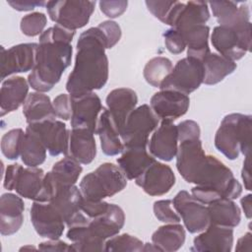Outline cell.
<instances>
[{
	"instance_id": "cell-1",
	"label": "cell",
	"mask_w": 252,
	"mask_h": 252,
	"mask_svg": "<svg viewBox=\"0 0 252 252\" xmlns=\"http://www.w3.org/2000/svg\"><path fill=\"white\" fill-rule=\"evenodd\" d=\"M176 168L186 182L213 188L222 197L234 200L242 193V185L232 171L216 157L205 153L200 138L180 142Z\"/></svg>"
},
{
	"instance_id": "cell-2",
	"label": "cell",
	"mask_w": 252,
	"mask_h": 252,
	"mask_svg": "<svg viewBox=\"0 0 252 252\" xmlns=\"http://www.w3.org/2000/svg\"><path fill=\"white\" fill-rule=\"evenodd\" d=\"M105 49V38L97 27L90 28L80 34L75 65L66 83L70 95L80 96L104 87L108 79Z\"/></svg>"
},
{
	"instance_id": "cell-3",
	"label": "cell",
	"mask_w": 252,
	"mask_h": 252,
	"mask_svg": "<svg viewBox=\"0 0 252 252\" xmlns=\"http://www.w3.org/2000/svg\"><path fill=\"white\" fill-rule=\"evenodd\" d=\"M75 31L59 25L48 28L39 35L35 65L28 77L29 85L36 92H49L70 66Z\"/></svg>"
},
{
	"instance_id": "cell-4",
	"label": "cell",
	"mask_w": 252,
	"mask_h": 252,
	"mask_svg": "<svg viewBox=\"0 0 252 252\" xmlns=\"http://www.w3.org/2000/svg\"><path fill=\"white\" fill-rule=\"evenodd\" d=\"M252 116L230 113L223 117L215 135V147L228 159H236L239 154L245 157L251 152Z\"/></svg>"
},
{
	"instance_id": "cell-5",
	"label": "cell",
	"mask_w": 252,
	"mask_h": 252,
	"mask_svg": "<svg viewBox=\"0 0 252 252\" xmlns=\"http://www.w3.org/2000/svg\"><path fill=\"white\" fill-rule=\"evenodd\" d=\"M126 185L127 178L121 169L113 163L104 162L82 178L80 190L84 199L101 201L122 191Z\"/></svg>"
},
{
	"instance_id": "cell-6",
	"label": "cell",
	"mask_w": 252,
	"mask_h": 252,
	"mask_svg": "<svg viewBox=\"0 0 252 252\" xmlns=\"http://www.w3.org/2000/svg\"><path fill=\"white\" fill-rule=\"evenodd\" d=\"M211 41L220 55L233 62L239 60L251 49V23L215 27Z\"/></svg>"
},
{
	"instance_id": "cell-7",
	"label": "cell",
	"mask_w": 252,
	"mask_h": 252,
	"mask_svg": "<svg viewBox=\"0 0 252 252\" xmlns=\"http://www.w3.org/2000/svg\"><path fill=\"white\" fill-rule=\"evenodd\" d=\"M158 125V118L151 106L143 104L135 108L127 117L120 132L123 147L146 148L149 143L150 134L157 129Z\"/></svg>"
},
{
	"instance_id": "cell-8",
	"label": "cell",
	"mask_w": 252,
	"mask_h": 252,
	"mask_svg": "<svg viewBox=\"0 0 252 252\" xmlns=\"http://www.w3.org/2000/svg\"><path fill=\"white\" fill-rule=\"evenodd\" d=\"M95 7V1L58 0L46 2L50 19L65 29L76 31L85 27Z\"/></svg>"
},
{
	"instance_id": "cell-9",
	"label": "cell",
	"mask_w": 252,
	"mask_h": 252,
	"mask_svg": "<svg viewBox=\"0 0 252 252\" xmlns=\"http://www.w3.org/2000/svg\"><path fill=\"white\" fill-rule=\"evenodd\" d=\"M204 80V66L201 60L187 56L179 60L161 83L160 90H172L184 94L196 91Z\"/></svg>"
},
{
	"instance_id": "cell-10",
	"label": "cell",
	"mask_w": 252,
	"mask_h": 252,
	"mask_svg": "<svg viewBox=\"0 0 252 252\" xmlns=\"http://www.w3.org/2000/svg\"><path fill=\"white\" fill-rule=\"evenodd\" d=\"M44 175L37 166L24 168L19 163H13L6 168L3 186L9 191L15 190L21 197L36 201L42 190Z\"/></svg>"
},
{
	"instance_id": "cell-11",
	"label": "cell",
	"mask_w": 252,
	"mask_h": 252,
	"mask_svg": "<svg viewBox=\"0 0 252 252\" xmlns=\"http://www.w3.org/2000/svg\"><path fill=\"white\" fill-rule=\"evenodd\" d=\"M172 205L190 233L203 231L209 226L210 219L207 206L186 190H181L175 195Z\"/></svg>"
},
{
	"instance_id": "cell-12",
	"label": "cell",
	"mask_w": 252,
	"mask_h": 252,
	"mask_svg": "<svg viewBox=\"0 0 252 252\" xmlns=\"http://www.w3.org/2000/svg\"><path fill=\"white\" fill-rule=\"evenodd\" d=\"M37 43H21L9 49L1 47L0 72L1 80L17 73H26L33 69Z\"/></svg>"
},
{
	"instance_id": "cell-13",
	"label": "cell",
	"mask_w": 252,
	"mask_h": 252,
	"mask_svg": "<svg viewBox=\"0 0 252 252\" xmlns=\"http://www.w3.org/2000/svg\"><path fill=\"white\" fill-rule=\"evenodd\" d=\"M31 220L37 234L48 239H59L66 224L60 213L49 202L34 201L31 208Z\"/></svg>"
},
{
	"instance_id": "cell-14",
	"label": "cell",
	"mask_w": 252,
	"mask_h": 252,
	"mask_svg": "<svg viewBox=\"0 0 252 252\" xmlns=\"http://www.w3.org/2000/svg\"><path fill=\"white\" fill-rule=\"evenodd\" d=\"M150 104L158 118L173 121L187 112L190 98L187 94L176 91L160 90L152 96Z\"/></svg>"
},
{
	"instance_id": "cell-15",
	"label": "cell",
	"mask_w": 252,
	"mask_h": 252,
	"mask_svg": "<svg viewBox=\"0 0 252 252\" xmlns=\"http://www.w3.org/2000/svg\"><path fill=\"white\" fill-rule=\"evenodd\" d=\"M135 180L148 195L161 196L175 184V175L169 165L155 160Z\"/></svg>"
},
{
	"instance_id": "cell-16",
	"label": "cell",
	"mask_w": 252,
	"mask_h": 252,
	"mask_svg": "<svg viewBox=\"0 0 252 252\" xmlns=\"http://www.w3.org/2000/svg\"><path fill=\"white\" fill-rule=\"evenodd\" d=\"M210 19L208 3L204 1H175L167 18L166 25L180 31L195 25H205Z\"/></svg>"
},
{
	"instance_id": "cell-17",
	"label": "cell",
	"mask_w": 252,
	"mask_h": 252,
	"mask_svg": "<svg viewBox=\"0 0 252 252\" xmlns=\"http://www.w3.org/2000/svg\"><path fill=\"white\" fill-rule=\"evenodd\" d=\"M150 154L163 161H170L178 150L177 125L170 120H161L148 143Z\"/></svg>"
},
{
	"instance_id": "cell-18",
	"label": "cell",
	"mask_w": 252,
	"mask_h": 252,
	"mask_svg": "<svg viewBox=\"0 0 252 252\" xmlns=\"http://www.w3.org/2000/svg\"><path fill=\"white\" fill-rule=\"evenodd\" d=\"M28 126L37 133L50 156L68 155L69 130H67L65 123L54 119L29 124Z\"/></svg>"
},
{
	"instance_id": "cell-19",
	"label": "cell",
	"mask_w": 252,
	"mask_h": 252,
	"mask_svg": "<svg viewBox=\"0 0 252 252\" xmlns=\"http://www.w3.org/2000/svg\"><path fill=\"white\" fill-rule=\"evenodd\" d=\"M73 97V112L71 116L72 128H86L95 133L98 114L102 110L99 96L89 93Z\"/></svg>"
},
{
	"instance_id": "cell-20",
	"label": "cell",
	"mask_w": 252,
	"mask_h": 252,
	"mask_svg": "<svg viewBox=\"0 0 252 252\" xmlns=\"http://www.w3.org/2000/svg\"><path fill=\"white\" fill-rule=\"evenodd\" d=\"M233 245V229L232 227L222 226L218 224H209L193 240V247L191 251L206 252H229Z\"/></svg>"
},
{
	"instance_id": "cell-21",
	"label": "cell",
	"mask_w": 252,
	"mask_h": 252,
	"mask_svg": "<svg viewBox=\"0 0 252 252\" xmlns=\"http://www.w3.org/2000/svg\"><path fill=\"white\" fill-rule=\"evenodd\" d=\"M25 204L21 197L5 193L0 198V232L12 235L22 226L24 221Z\"/></svg>"
},
{
	"instance_id": "cell-22",
	"label": "cell",
	"mask_w": 252,
	"mask_h": 252,
	"mask_svg": "<svg viewBox=\"0 0 252 252\" xmlns=\"http://www.w3.org/2000/svg\"><path fill=\"white\" fill-rule=\"evenodd\" d=\"M105 102L107 109L120 133L127 117L137 105L138 96L132 89L119 88L112 90L107 94Z\"/></svg>"
},
{
	"instance_id": "cell-23",
	"label": "cell",
	"mask_w": 252,
	"mask_h": 252,
	"mask_svg": "<svg viewBox=\"0 0 252 252\" xmlns=\"http://www.w3.org/2000/svg\"><path fill=\"white\" fill-rule=\"evenodd\" d=\"M94 132L86 128L69 130L68 155L82 164L91 163L96 155V145Z\"/></svg>"
},
{
	"instance_id": "cell-24",
	"label": "cell",
	"mask_w": 252,
	"mask_h": 252,
	"mask_svg": "<svg viewBox=\"0 0 252 252\" xmlns=\"http://www.w3.org/2000/svg\"><path fill=\"white\" fill-rule=\"evenodd\" d=\"M29 82L20 76L4 80L0 91L1 116L17 110L29 95Z\"/></svg>"
},
{
	"instance_id": "cell-25",
	"label": "cell",
	"mask_w": 252,
	"mask_h": 252,
	"mask_svg": "<svg viewBox=\"0 0 252 252\" xmlns=\"http://www.w3.org/2000/svg\"><path fill=\"white\" fill-rule=\"evenodd\" d=\"M155 160L146 148L134 147L124 148L117 163L125 177L132 180L138 178Z\"/></svg>"
},
{
	"instance_id": "cell-26",
	"label": "cell",
	"mask_w": 252,
	"mask_h": 252,
	"mask_svg": "<svg viewBox=\"0 0 252 252\" xmlns=\"http://www.w3.org/2000/svg\"><path fill=\"white\" fill-rule=\"evenodd\" d=\"M208 4L220 26L234 27L250 22L249 7L244 2L212 1Z\"/></svg>"
},
{
	"instance_id": "cell-27",
	"label": "cell",
	"mask_w": 252,
	"mask_h": 252,
	"mask_svg": "<svg viewBox=\"0 0 252 252\" xmlns=\"http://www.w3.org/2000/svg\"><path fill=\"white\" fill-rule=\"evenodd\" d=\"M95 134L100 140V147L104 155L116 156L123 151V143L120 139V133L117 129L108 109L102 108L96 123Z\"/></svg>"
},
{
	"instance_id": "cell-28",
	"label": "cell",
	"mask_w": 252,
	"mask_h": 252,
	"mask_svg": "<svg viewBox=\"0 0 252 252\" xmlns=\"http://www.w3.org/2000/svg\"><path fill=\"white\" fill-rule=\"evenodd\" d=\"M83 199L81 190L77 186H61L55 190L49 203L60 213L67 225L81 211Z\"/></svg>"
},
{
	"instance_id": "cell-29",
	"label": "cell",
	"mask_w": 252,
	"mask_h": 252,
	"mask_svg": "<svg viewBox=\"0 0 252 252\" xmlns=\"http://www.w3.org/2000/svg\"><path fill=\"white\" fill-rule=\"evenodd\" d=\"M23 114L28 124L54 120L56 117L50 97L39 92L32 93L28 95L23 106Z\"/></svg>"
},
{
	"instance_id": "cell-30",
	"label": "cell",
	"mask_w": 252,
	"mask_h": 252,
	"mask_svg": "<svg viewBox=\"0 0 252 252\" xmlns=\"http://www.w3.org/2000/svg\"><path fill=\"white\" fill-rule=\"evenodd\" d=\"M210 224L235 227L241 220V212L233 200L221 197L207 205Z\"/></svg>"
},
{
	"instance_id": "cell-31",
	"label": "cell",
	"mask_w": 252,
	"mask_h": 252,
	"mask_svg": "<svg viewBox=\"0 0 252 252\" xmlns=\"http://www.w3.org/2000/svg\"><path fill=\"white\" fill-rule=\"evenodd\" d=\"M187 47V56L203 60L210 51L208 39L210 28L207 25H195L178 31Z\"/></svg>"
},
{
	"instance_id": "cell-32",
	"label": "cell",
	"mask_w": 252,
	"mask_h": 252,
	"mask_svg": "<svg viewBox=\"0 0 252 252\" xmlns=\"http://www.w3.org/2000/svg\"><path fill=\"white\" fill-rule=\"evenodd\" d=\"M204 66L205 85H216L221 82L226 76L233 73L236 69V63L224 58L223 56L210 52L202 60Z\"/></svg>"
},
{
	"instance_id": "cell-33",
	"label": "cell",
	"mask_w": 252,
	"mask_h": 252,
	"mask_svg": "<svg viewBox=\"0 0 252 252\" xmlns=\"http://www.w3.org/2000/svg\"><path fill=\"white\" fill-rule=\"evenodd\" d=\"M185 230L179 223H169L159 226L152 235L153 244L158 251L174 252L185 242Z\"/></svg>"
},
{
	"instance_id": "cell-34",
	"label": "cell",
	"mask_w": 252,
	"mask_h": 252,
	"mask_svg": "<svg viewBox=\"0 0 252 252\" xmlns=\"http://www.w3.org/2000/svg\"><path fill=\"white\" fill-rule=\"evenodd\" d=\"M46 151L47 150L37 133L28 126L22 143V161L28 166L36 167L44 162L46 158Z\"/></svg>"
},
{
	"instance_id": "cell-35",
	"label": "cell",
	"mask_w": 252,
	"mask_h": 252,
	"mask_svg": "<svg viewBox=\"0 0 252 252\" xmlns=\"http://www.w3.org/2000/svg\"><path fill=\"white\" fill-rule=\"evenodd\" d=\"M172 62L163 56H157L147 62L144 68V78L148 84L155 88H159L163 80L171 72Z\"/></svg>"
},
{
	"instance_id": "cell-36",
	"label": "cell",
	"mask_w": 252,
	"mask_h": 252,
	"mask_svg": "<svg viewBox=\"0 0 252 252\" xmlns=\"http://www.w3.org/2000/svg\"><path fill=\"white\" fill-rule=\"evenodd\" d=\"M24 135L25 132L21 128L12 129L3 135L1 151L8 159H17L21 156Z\"/></svg>"
},
{
	"instance_id": "cell-37",
	"label": "cell",
	"mask_w": 252,
	"mask_h": 252,
	"mask_svg": "<svg viewBox=\"0 0 252 252\" xmlns=\"http://www.w3.org/2000/svg\"><path fill=\"white\" fill-rule=\"evenodd\" d=\"M143 247L142 240L128 233H123L107 239L104 244V251H143Z\"/></svg>"
},
{
	"instance_id": "cell-38",
	"label": "cell",
	"mask_w": 252,
	"mask_h": 252,
	"mask_svg": "<svg viewBox=\"0 0 252 252\" xmlns=\"http://www.w3.org/2000/svg\"><path fill=\"white\" fill-rule=\"evenodd\" d=\"M47 19L43 13L33 12L22 18L20 28L27 36H35L41 34L46 26Z\"/></svg>"
},
{
	"instance_id": "cell-39",
	"label": "cell",
	"mask_w": 252,
	"mask_h": 252,
	"mask_svg": "<svg viewBox=\"0 0 252 252\" xmlns=\"http://www.w3.org/2000/svg\"><path fill=\"white\" fill-rule=\"evenodd\" d=\"M154 214L162 222L178 223L180 217L172 209L171 200H158L154 203Z\"/></svg>"
},
{
	"instance_id": "cell-40",
	"label": "cell",
	"mask_w": 252,
	"mask_h": 252,
	"mask_svg": "<svg viewBox=\"0 0 252 252\" xmlns=\"http://www.w3.org/2000/svg\"><path fill=\"white\" fill-rule=\"evenodd\" d=\"M52 103L57 117L63 120H69L71 118L73 112L72 95L67 94H61L54 98Z\"/></svg>"
},
{
	"instance_id": "cell-41",
	"label": "cell",
	"mask_w": 252,
	"mask_h": 252,
	"mask_svg": "<svg viewBox=\"0 0 252 252\" xmlns=\"http://www.w3.org/2000/svg\"><path fill=\"white\" fill-rule=\"evenodd\" d=\"M97 28L101 31L105 41L106 48H112L121 37V29L114 21H104L100 23Z\"/></svg>"
},
{
	"instance_id": "cell-42",
	"label": "cell",
	"mask_w": 252,
	"mask_h": 252,
	"mask_svg": "<svg viewBox=\"0 0 252 252\" xmlns=\"http://www.w3.org/2000/svg\"><path fill=\"white\" fill-rule=\"evenodd\" d=\"M163 37H164L165 47L170 53L179 54L184 51L186 44L181 33L177 30L173 28L167 30L163 33Z\"/></svg>"
},
{
	"instance_id": "cell-43",
	"label": "cell",
	"mask_w": 252,
	"mask_h": 252,
	"mask_svg": "<svg viewBox=\"0 0 252 252\" xmlns=\"http://www.w3.org/2000/svg\"><path fill=\"white\" fill-rule=\"evenodd\" d=\"M148 10L160 22L166 24L167 18L175 4V1H152L147 0L146 2Z\"/></svg>"
},
{
	"instance_id": "cell-44",
	"label": "cell",
	"mask_w": 252,
	"mask_h": 252,
	"mask_svg": "<svg viewBox=\"0 0 252 252\" xmlns=\"http://www.w3.org/2000/svg\"><path fill=\"white\" fill-rule=\"evenodd\" d=\"M178 141L182 142L190 139L200 138V127L194 120H184L177 125Z\"/></svg>"
},
{
	"instance_id": "cell-45",
	"label": "cell",
	"mask_w": 252,
	"mask_h": 252,
	"mask_svg": "<svg viewBox=\"0 0 252 252\" xmlns=\"http://www.w3.org/2000/svg\"><path fill=\"white\" fill-rule=\"evenodd\" d=\"M128 2L125 0L118 1H99L100 11L108 18L120 17L127 9Z\"/></svg>"
},
{
	"instance_id": "cell-46",
	"label": "cell",
	"mask_w": 252,
	"mask_h": 252,
	"mask_svg": "<svg viewBox=\"0 0 252 252\" xmlns=\"http://www.w3.org/2000/svg\"><path fill=\"white\" fill-rule=\"evenodd\" d=\"M109 207V203L101 201H90L83 199L81 205V211L90 219L97 217L107 211Z\"/></svg>"
},
{
	"instance_id": "cell-47",
	"label": "cell",
	"mask_w": 252,
	"mask_h": 252,
	"mask_svg": "<svg viewBox=\"0 0 252 252\" xmlns=\"http://www.w3.org/2000/svg\"><path fill=\"white\" fill-rule=\"evenodd\" d=\"M38 249L51 251H75L72 244L68 245L66 242L59 239H49L45 242H41L38 245Z\"/></svg>"
},
{
	"instance_id": "cell-48",
	"label": "cell",
	"mask_w": 252,
	"mask_h": 252,
	"mask_svg": "<svg viewBox=\"0 0 252 252\" xmlns=\"http://www.w3.org/2000/svg\"><path fill=\"white\" fill-rule=\"evenodd\" d=\"M8 4L17 11H31L35 7L46 5L44 1H31V0H8Z\"/></svg>"
},
{
	"instance_id": "cell-49",
	"label": "cell",
	"mask_w": 252,
	"mask_h": 252,
	"mask_svg": "<svg viewBox=\"0 0 252 252\" xmlns=\"http://www.w3.org/2000/svg\"><path fill=\"white\" fill-rule=\"evenodd\" d=\"M251 170H250V155L245 157V160L243 162V167L241 171V177L244 181L245 189L250 191L251 190Z\"/></svg>"
},
{
	"instance_id": "cell-50",
	"label": "cell",
	"mask_w": 252,
	"mask_h": 252,
	"mask_svg": "<svg viewBox=\"0 0 252 252\" xmlns=\"http://www.w3.org/2000/svg\"><path fill=\"white\" fill-rule=\"evenodd\" d=\"M251 249V233L247 232L237 241L235 250L237 251H250Z\"/></svg>"
},
{
	"instance_id": "cell-51",
	"label": "cell",
	"mask_w": 252,
	"mask_h": 252,
	"mask_svg": "<svg viewBox=\"0 0 252 252\" xmlns=\"http://www.w3.org/2000/svg\"><path fill=\"white\" fill-rule=\"evenodd\" d=\"M251 194H247L240 200L242 210L244 211V214L247 219H251Z\"/></svg>"
}]
</instances>
